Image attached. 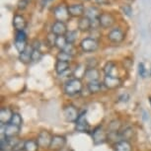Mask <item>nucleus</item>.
<instances>
[{
  "label": "nucleus",
  "instance_id": "11",
  "mask_svg": "<svg viewBox=\"0 0 151 151\" xmlns=\"http://www.w3.org/2000/svg\"><path fill=\"white\" fill-rule=\"evenodd\" d=\"M68 12H69L71 17H81L85 16L86 12V8L82 3H74L71 5H68Z\"/></svg>",
  "mask_w": 151,
  "mask_h": 151
},
{
  "label": "nucleus",
  "instance_id": "32",
  "mask_svg": "<svg viewBox=\"0 0 151 151\" xmlns=\"http://www.w3.org/2000/svg\"><path fill=\"white\" fill-rule=\"evenodd\" d=\"M15 47L19 53H22L28 47V42L23 41H15Z\"/></svg>",
  "mask_w": 151,
  "mask_h": 151
},
{
  "label": "nucleus",
  "instance_id": "18",
  "mask_svg": "<svg viewBox=\"0 0 151 151\" xmlns=\"http://www.w3.org/2000/svg\"><path fill=\"white\" fill-rule=\"evenodd\" d=\"M104 73L106 76H112V77H119L118 74V67L116 64L113 61H109L105 64V66L103 68Z\"/></svg>",
  "mask_w": 151,
  "mask_h": 151
},
{
  "label": "nucleus",
  "instance_id": "12",
  "mask_svg": "<svg viewBox=\"0 0 151 151\" xmlns=\"http://www.w3.org/2000/svg\"><path fill=\"white\" fill-rule=\"evenodd\" d=\"M65 145H66V138L63 135L55 134L52 135V140L50 143V149L53 151H59L62 148H64Z\"/></svg>",
  "mask_w": 151,
  "mask_h": 151
},
{
  "label": "nucleus",
  "instance_id": "26",
  "mask_svg": "<svg viewBox=\"0 0 151 151\" xmlns=\"http://www.w3.org/2000/svg\"><path fill=\"white\" fill-rule=\"evenodd\" d=\"M39 144L38 141L34 140V139H29V140L25 141L24 150L25 151H38L39 150Z\"/></svg>",
  "mask_w": 151,
  "mask_h": 151
},
{
  "label": "nucleus",
  "instance_id": "28",
  "mask_svg": "<svg viewBox=\"0 0 151 151\" xmlns=\"http://www.w3.org/2000/svg\"><path fill=\"white\" fill-rule=\"evenodd\" d=\"M77 36H78V33L76 30H73V31H68L65 35V38H66V41L68 44H73L75 42V41L77 40Z\"/></svg>",
  "mask_w": 151,
  "mask_h": 151
},
{
  "label": "nucleus",
  "instance_id": "39",
  "mask_svg": "<svg viewBox=\"0 0 151 151\" xmlns=\"http://www.w3.org/2000/svg\"><path fill=\"white\" fill-rule=\"evenodd\" d=\"M28 5H29V0H19L17 7L19 10H25L28 7Z\"/></svg>",
  "mask_w": 151,
  "mask_h": 151
},
{
  "label": "nucleus",
  "instance_id": "10",
  "mask_svg": "<svg viewBox=\"0 0 151 151\" xmlns=\"http://www.w3.org/2000/svg\"><path fill=\"white\" fill-rule=\"evenodd\" d=\"M124 33L121 28H115L112 29L108 34V40L114 44H121L124 40Z\"/></svg>",
  "mask_w": 151,
  "mask_h": 151
},
{
  "label": "nucleus",
  "instance_id": "8",
  "mask_svg": "<svg viewBox=\"0 0 151 151\" xmlns=\"http://www.w3.org/2000/svg\"><path fill=\"white\" fill-rule=\"evenodd\" d=\"M107 138H108V134L102 127H97L96 129L93 130L92 139H93L94 144L98 145V144L104 143V142L107 140Z\"/></svg>",
  "mask_w": 151,
  "mask_h": 151
},
{
  "label": "nucleus",
  "instance_id": "25",
  "mask_svg": "<svg viewBox=\"0 0 151 151\" xmlns=\"http://www.w3.org/2000/svg\"><path fill=\"white\" fill-rule=\"evenodd\" d=\"M86 70H87V66L86 64H79L76 66L75 70L73 71V76L74 78L76 79H81L85 76V73H86Z\"/></svg>",
  "mask_w": 151,
  "mask_h": 151
},
{
  "label": "nucleus",
  "instance_id": "31",
  "mask_svg": "<svg viewBox=\"0 0 151 151\" xmlns=\"http://www.w3.org/2000/svg\"><path fill=\"white\" fill-rule=\"evenodd\" d=\"M72 58H73V56H71L70 55H68V53H66L65 52H62V50H60V52L58 53V55H56V60L69 62Z\"/></svg>",
  "mask_w": 151,
  "mask_h": 151
},
{
  "label": "nucleus",
  "instance_id": "42",
  "mask_svg": "<svg viewBox=\"0 0 151 151\" xmlns=\"http://www.w3.org/2000/svg\"><path fill=\"white\" fill-rule=\"evenodd\" d=\"M119 100H121L122 102H127L129 100V94H122V95L119 97Z\"/></svg>",
  "mask_w": 151,
  "mask_h": 151
},
{
  "label": "nucleus",
  "instance_id": "20",
  "mask_svg": "<svg viewBox=\"0 0 151 151\" xmlns=\"http://www.w3.org/2000/svg\"><path fill=\"white\" fill-rule=\"evenodd\" d=\"M32 52H33V47H29L26 50H24L22 53H19V60L22 62V63H25V64H28L32 61Z\"/></svg>",
  "mask_w": 151,
  "mask_h": 151
},
{
  "label": "nucleus",
  "instance_id": "6",
  "mask_svg": "<svg viewBox=\"0 0 151 151\" xmlns=\"http://www.w3.org/2000/svg\"><path fill=\"white\" fill-rule=\"evenodd\" d=\"M98 20H99L100 27L103 28V29H108V28H111L116 22V18L114 17L113 14H111L109 12L102 13L101 15H100Z\"/></svg>",
  "mask_w": 151,
  "mask_h": 151
},
{
  "label": "nucleus",
  "instance_id": "23",
  "mask_svg": "<svg viewBox=\"0 0 151 151\" xmlns=\"http://www.w3.org/2000/svg\"><path fill=\"white\" fill-rule=\"evenodd\" d=\"M87 88H88V91H89L91 94H96V93L101 92V91L106 87H105L104 83H101V82H99V81H95V82H90V83H88Z\"/></svg>",
  "mask_w": 151,
  "mask_h": 151
},
{
  "label": "nucleus",
  "instance_id": "34",
  "mask_svg": "<svg viewBox=\"0 0 151 151\" xmlns=\"http://www.w3.org/2000/svg\"><path fill=\"white\" fill-rule=\"evenodd\" d=\"M42 52L41 50H33L32 52V61L34 62H38L42 58Z\"/></svg>",
  "mask_w": 151,
  "mask_h": 151
},
{
  "label": "nucleus",
  "instance_id": "4",
  "mask_svg": "<svg viewBox=\"0 0 151 151\" xmlns=\"http://www.w3.org/2000/svg\"><path fill=\"white\" fill-rule=\"evenodd\" d=\"M80 47L84 52H94L99 47V42L94 38H85L80 42Z\"/></svg>",
  "mask_w": 151,
  "mask_h": 151
},
{
  "label": "nucleus",
  "instance_id": "41",
  "mask_svg": "<svg viewBox=\"0 0 151 151\" xmlns=\"http://www.w3.org/2000/svg\"><path fill=\"white\" fill-rule=\"evenodd\" d=\"M31 47H33V50H41V42L38 40H34Z\"/></svg>",
  "mask_w": 151,
  "mask_h": 151
},
{
  "label": "nucleus",
  "instance_id": "40",
  "mask_svg": "<svg viewBox=\"0 0 151 151\" xmlns=\"http://www.w3.org/2000/svg\"><path fill=\"white\" fill-rule=\"evenodd\" d=\"M98 61L96 60V58H89L86 62V66L87 68H96Z\"/></svg>",
  "mask_w": 151,
  "mask_h": 151
},
{
  "label": "nucleus",
  "instance_id": "45",
  "mask_svg": "<svg viewBox=\"0 0 151 151\" xmlns=\"http://www.w3.org/2000/svg\"><path fill=\"white\" fill-rule=\"evenodd\" d=\"M82 1H90V0H82Z\"/></svg>",
  "mask_w": 151,
  "mask_h": 151
},
{
  "label": "nucleus",
  "instance_id": "27",
  "mask_svg": "<svg viewBox=\"0 0 151 151\" xmlns=\"http://www.w3.org/2000/svg\"><path fill=\"white\" fill-rule=\"evenodd\" d=\"M67 45H68V42L66 41V38H65V36H59V37H58L55 47L58 48L59 52H60V50H63L64 48L66 47Z\"/></svg>",
  "mask_w": 151,
  "mask_h": 151
},
{
  "label": "nucleus",
  "instance_id": "7",
  "mask_svg": "<svg viewBox=\"0 0 151 151\" xmlns=\"http://www.w3.org/2000/svg\"><path fill=\"white\" fill-rule=\"evenodd\" d=\"M80 114L78 113V110L72 105H68L64 108L63 110V116L65 121L68 122H76L78 116Z\"/></svg>",
  "mask_w": 151,
  "mask_h": 151
},
{
  "label": "nucleus",
  "instance_id": "9",
  "mask_svg": "<svg viewBox=\"0 0 151 151\" xmlns=\"http://www.w3.org/2000/svg\"><path fill=\"white\" fill-rule=\"evenodd\" d=\"M52 140V135L48 132H47V130H42V132H40L38 138H37L39 146L42 148H50Z\"/></svg>",
  "mask_w": 151,
  "mask_h": 151
},
{
  "label": "nucleus",
  "instance_id": "21",
  "mask_svg": "<svg viewBox=\"0 0 151 151\" xmlns=\"http://www.w3.org/2000/svg\"><path fill=\"white\" fill-rule=\"evenodd\" d=\"M70 63L67 61H61V60H56L55 65V70L58 75H62L66 71L69 69Z\"/></svg>",
  "mask_w": 151,
  "mask_h": 151
},
{
  "label": "nucleus",
  "instance_id": "19",
  "mask_svg": "<svg viewBox=\"0 0 151 151\" xmlns=\"http://www.w3.org/2000/svg\"><path fill=\"white\" fill-rule=\"evenodd\" d=\"M84 78L88 81V83H90V82L99 81L100 71L97 69V68H87Z\"/></svg>",
  "mask_w": 151,
  "mask_h": 151
},
{
  "label": "nucleus",
  "instance_id": "2",
  "mask_svg": "<svg viewBox=\"0 0 151 151\" xmlns=\"http://www.w3.org/2000/svg\"><path fill=\"white\" fill-rule=\"evenodd\" d=\"M52 13L55 15L56 21H60V22H67L70 18V14L68 12V6L64 4H59L58 6H55L53 8Z\"/></svg>",
  "mask_w": 151,
  "mask_h": 151
},
{
  "label": "nucleus",
  "instance_id": "15",
  "mask_svg": "<svg viewBox=\"0 0 151 151\" xmlns=\"http://www.w3.org/2000/svg\"><path fill=\"white\" fill-rule=\"evenodd\" d=\"M13 27L15 28V30L17 32H20V31H25V29L27 28V20L25 19L24 16L22 15H19V14H17V15L14 16L13 18Z\"/></svg>",
  "mask_w": 151,
  "mask_h": 151
},
{
  "label": "nucleus",
  "instance_id": "48",
  "mask_svg": "<svg viewBox=\"0 0 151 151\" xmlns=\"http://www.w3.org/2000/svg\"><path fill=\"white\" fill-rule=\"evenodd\" d=\"M150 103H151V98H150Z\"/></svg>",
  "mask_w": 151,
  "mask_h": 151
},
{
  "label": "nucleus",
  "instance_id": "29",
  "mask_svg": "<svg viewBox=\"0 0 151 151\" xmlns=\"http://www.w3.org/2000/svg\"><path fill=\"white\" fill-rule=\"evenodd\" d=\"M9 124H12L14 125H17V127H22V124H23V119L20 114L18 113H14L13 116H12V119H11V121Z\"/></svg>",
  "mask_w": 151,
  "mask_h": 151
},
{
  "label": "nucleus",
  "instance_id": "44",
  "mask_svg": "<svg viewBox=\"0 0 151 151\" xmlns=\"http://www.w3.org/2000/svg\"><path fill=\"white\" fill-rule=\"evenodd\" d=\"M59 151H73V150L70 149V148H68V147H64V148H62V149L59 150Z\"/></svg>",
  "mask_w": 151,
  "mask_h": 151
},
{
  "label": "nucleus",
  "instance_id": "37",
  "mask_svg": "<svg viewBox=\"0 0 151 151\" xmlns=\"http://www.w3.org/2000/svg\"><path fill=\"white\" fill-rule=\"evenodd\" d=\"M15 41H23L27 42V35L24 31H20V32H16Z\"/></svg>",
  "mask_w": 151,
  "mask_h": 151
},
{
  "label": "nucleus",
  "instance_id": "33",
  "mask_svg": "<svg viewBox=\"0 0 151 151\" xmlns=\"http://www.w3.org/2000/svg\"><path fill=\"white\" fill-rule=\"evenodd\" d=\"M138 74L141 78L147 77V75H148V71L146 69V67H145L143 62H139L138 63Z\"/></svg>",
  "mask_w": 151,
  "mask_h": 151
},
{
  "label": "nucleus",
  "instance_id": "3",
  "mask_svg": "<svg viewBox=\"0 0 151 151\" xmlns=\"http://www.w3.org/2000/svg\"><path fill=\"white\" fill-rule=\"evenodd\" d=\"M75 129L78 132H88L90 129V124L86 116V111H83L79 115L77 121L75 122Z\"/></svg>",
  "mask_w": 151,
  "mask_h": 151
},
{
  "label": "nucleus",
  "instance_id": "46",
  "mask_svg": "<svg viewBox=\"0 0 151 151\" xmlns=\"http://www.w3.org/2000/svg\"><path fill=\"white\" fill-rule=\"evenodd\" d=\"M6 151H13V150H6Z\"/></svg>",
  "mask_w": 151,
  "mask_h": 151
},
{
  "label": "nucleus",
  "instance_id": "36",
  "mask_svg": "<svg viewBox=\"0 0 151 151\" xmlns=\"http://www.w3.org/2000/svg\"><path fill=\"white\" fill-rule=\"evenodd\" d=\"M62 52H65L66 53H68V55H70L71 56H74L76 53V50H75V47H74L73 44H68L66 45V47H65Z\"/></svg>",
  "mask_w": 151,
  "mask_h": 151
},
{
  "label": "nucleus",
  "instance_id": "14",
  "mask_svg": "<svg viewBox=\"0 0 151 151\" xmlns=\"http://www.w3.org/2000/svg\"><path fill=\"white\" fill-rule=\"evenodd\" d=\"M67 32H68L67 26H66V24H65L64 22L55 21L52 25V33H53L55 35H56L58 37L65 36Z\"/></svg>",
  "mask_w": 151,
  "mask_h": 151
},
{
  "label": "nucleus",
  "instance_id": "30",
  "mask_svg": "<svg viewBox=\"0 0 151 151\" xmlns=\"http://www.w3.org/2000/svg\"><path fill=\"white\" fill-rule=\"evenodd\" d=\"M56 40H58V36L55 35L53 33L50 32L48 35L47 36V44L50 47H55L56 45Z\"/></svg>",
  "mask_w": 151,
  "mask_h": 151
},
{
  "label": "nucleus",
  "instance_id": "35",
  "mask_svg": "<svg viewBox=\"0 0 151 151\" xmlns=\"http://www.w3.org/2000/svg\"><path fill=\"white\" fill-rule=\"evenodd\" d=\"M119 127H121V124H119V121H113L110 124V132L118 133Z\"/></svg>",
  "mask_w": 151,
  "mask_h": 151
},
{
  "label": "nucleus",
  "instance_id": "17",
  "mask_svg": "<svg viewBox=\"0 0 151 151\" xmlns=\"http://www.w3.org/2000/svg\"><path fill=\"white\" fill-rule=\"evenodd\" d=\"M13 114L14 113L9 109V108L2 107L1 109H0V122H1V124H9L11 119H12Z\"/></svg>",
  "mask_w": 151,
  "mask_h": 151
},
{
  "label": "nucleus",
  "instance_id": "16",
  "mask_svg": "<svg viewBox=\"0 0 151 151\" xmlns=\"http://www.w3.org/2000/svg\"><path fill=\"white\" fill-rule=\"evenodd\" d=\"M77 28L80 32H88L92 29V20L88 18L87 16H83L79 18L77 23Z\"/></svg>",
  "mask_w": 151,
  "mask_h": 151
},
{
  "label": "nucleus",
  "instance_id": "5",
  "mask_svg": "<svg viewBox=\"0 0 151 151\" xmlns=\"http://www.w3.org/2000/svg\"><path fill=\"white\" fill-rule=\"evenodd\" d=\"M20 130L21 127L12 124H1V135H4L5 137H16L20 133Z\"/></svg>",
  "mask_w": 151,
  "mask_h": 151
},
{
  "label": "nucleus",
  "instance_id": "24",
  "mask_svg": "<svg viewBox=\"0 0 151 151\" xmlns=\"http://www.w3.org/2000/svg\"><path fill=\"white\" fill-rule=\"evenodd\" d=\"M101 11L98 9L95 6H91L86 9V12H85V16H87L88 18H90L92 21H96V20L99 19L100 15H101Z\"/></svg>",
  "mask_w": 151,
  "mask_h": 151
},
{
  "label": "nucleus",
  "instance_id": "1",
  "mask_svg": "<svg viewBox=\"0 0 151 151\" xmlns=\"http://www.w3.org/2000/svg\"><path fill=\"white\" fill-rule=\"evenodd\" d=\"M83 84L80 79L72 78L68 80L64 85V92L68 96H75L82 91Z\"/></svg>",
  "mask_w": 151,
  "mask_h": 151
},
{
  "label": "nucleus",
  "instance_id": "22",
  "mask_svg": "<svg viewBox=\"0 0 151 151\" xmlns=\"http://www.w3.org/2000/svg\"><path fill=\"white\" fill-rule=\"evenodd\" d=\"M114 150L115 151H132V144L127 140H119L118 142H116V144L114 145Z\"/></svg>",
  "mask_w": 151,
  "mask_h": 151
},
{
  "label": "nucleus",
  "instance_id": "38",
  "mask_svg": "<svg viewBox=\"0 0 151 151\" xmlns=\"http://www.w3.org/2000/svg\"><path fill=\"white\" fill-rule=\"evenodd\" d=\"M121 9L122 10V12H124L127 16H132V8L130 5L129 4H125V5H122L121 7Z\"/></svg>",
  "mask_w": 151,
  "mask_h": 151
},
{
  "label": "nucleus",
  "instance_id": "13",
  "mask_svg": "<svg viewBox=\"0 0 151 151\" xmlns=\"http://www.w3.org/2000/svg\"><path fill=\"white\" fill-rule=\"evenodd\" d=\"M104 85L107 89L115 90L122 86V80L119 77H112V76H105Z\"/></svg>",
  "mask_w": 151,
  "mask_h": 151
},
{
  "label": "nucleus",
  "instance_id": "43",
  "mask_svg": "<svg viewBox=\"0 0 151 151\" xmlns=\"http://www.w3.org/2000/svg\"><path fill=\"white\" fill-rule=\"evenodd\" d=\"M95 2L99 5H108L110 3V0H95Z\"/></svg>",
  "mask_w": 151,
  "mask_h": 151
},
{
  "label": "nucleus",
  "instance_id": "47",
  "mask_svg": "<svg viewBox=\"0 0 151 151\" xmlns=\"http://www.w3.org/2000/svg\"><path fill=\"white\" fill-rule=\"evenodd\" d=\"M19 151H25V150H19Z\"/></svg>",
  "mask_w": 151,
  "mask_h": 151
}]
</instances>
